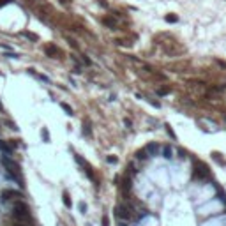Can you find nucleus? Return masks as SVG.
Masks as SVG:
<instances>
[{"label": "nucleus", "instance_id": "nucleus-8", "mask_svg": "<svg viewBox=\"0 0 226 226\" xmlns=\"http://www.w3.org/2000/svg\"><path fill=\"white\" fill-rule=\"evenodd\" d=\"M147 152H150V154H155L157 152V145L155 143H150V145H147V148H145Z\"/></svg>", "mask_w": 226, "mask_h": 226}, {"label": "nucleus", "instance_id": "nucleus-11", "mask_svg": "<svg viewBox=\"0 0 226 226\" xmlns=\"http://www.w3.org/2000/svg\"><path fill=\"white\" fill-rule=\"evenodd\" d=\"M83 132H87V136H90V134H92V132H90V125L85 124V122H83Z\"/></svg>", "mask_w": 226, "mask_h": 226}, {"label": "nucleus", "instance_id": "nucleus-5", "mask_svg": "<svg viewBox=\"0 0 226 226\" xmlns=\"http://www.w3.org/2000/svg\"><path fill=\"white\" fill-rule=\"evenodd\" d=\"M0 150H2L6 155H12V148H11L6 141H0Z\"/></svg>", "mask_w": 226, "mask_h": 226}, {"label": "nucleus", "instance_id": "nucleus-2", "mask_svg": "<svg viewBox=\"0 0 226 226\" xmlns=\"http://www.w3.org/2000/svg\"><path fill=\"white\" fill-rule=\"evenodd\" d=\"M12 214H14V217H16L18 221H27V219H30V209H28L27 203H23V201H16V203H14Z\"/></svg>", "mask_w": 226, "mask_h": 226}, {"label": "nucleus", "instance_id": "nucleus-7", "mask_svg": "<svg viewBox=\"0 0 226 226\" xmlns=\"http://www.w3.org/2000/svg\"><path fill=\"white\" fill-rule=\"evenodd\" d=\"M60 108L67 113V115H73V108L69 106V104H65V103H60Z\"/></svg>", "mask_w": 226, "mask_h": 226}, {"label": "nucleus", "instance_id": "nucleus-4", "mask_svg": "<svg viewBox=\"0 0 226 226\" xmlns=\"http://www.w3.org/2000/svg\"><path fill=\"white\" fill-rule=\"evenodd\" d=\"M117 216H119V217H122V219H129V216H131V214H129V210H127V209H124V207H120V205H119V207H117Z\"/></svg>", "mask_w": 226, "mask_h": 226}, {"label": "nucleus", "instance_id": "nucleus-13", "mask_svg": "<svg viewBox=\"0 0 226 226\" xmlns=\"http://www.w3.org/2000/svg\"><path fill=\"white\" fill-rule=\"evenodd\" d=\"M103 226H110V219H108V216H103Z\"/></svg>", "mask_w": 226, "mask_h": 226}, {"label": "nucleus", "instance_id": "nucleus-9", "mask_svg": "<svg viewBox=\"0 0 226 226\" xmlns=\"http://www.w3.org/2000/svg\"><path fill=\"white\" fill-rule=\"evenodd\" d=\"M41 134H42V136H44V141H50V132H48V129L46 127H42V131H41Z\"/></svg>", "mask_w": 226, "mask_h": 226}, {"label": "nucleus", "instance_id": "nucleus-1", "mask_svg": "<svg viewBox=\"0 0 226 226\" xmlns=\"http://www.w3.org/2000/svg\"><path fill=\"white\" fill-rule=\"evenodd\" d=\"M0 161H2V166L7 170V173L16 180V182L19 184V186H23V177H21V171H19V166L11 159V157L9 155H4L2 157V159H0Z\"/></svg>", "mask_w": 226, "mask_h": 226}, {"label": "nucleus", "instance_id": "nucleus-10", "mask_svg": "<svg viewBox=\"0 0 226 226\" xmlns=\"http://www.w3.org/2000/svg\"><path fill=\"white\" fill-rule=\"evenodd\" d=\"M136 157H138V159H147V150H138V154H136Z\"/></svg>", "mask_w": 226, "mask_h": 226}, {"label": "nucleus", "instance_id": "nucleus-15", "mask_svg": "<svg viewBox=\"0 0 226 226\" xmlns=\"http://www.w3.org/2000/svg\"><path fill=\"white\" fill-rule=\"evenodd\" d=\"M108 163H117V157H108Z\"/></svg>", "mask_w": 226, "mask_h": 226}, {"label": "nucleus", "instance_id": "nucleus-14", "mask_svg": "<svg viewBox=\"0 0 226 226\" xmlns=\"http://www.w3.org/2000/svg\"><path fill=\"white\" fill-rule=\"evenodd\" d=\"M80 210H81V214H85V212H87V205H85L83 201L80 203Z\"/></svg>", "mask_w": 226, "mask_h": 226}, {"label": "nucleus", "instance_id": "nucleus-3", "mask_svg": "<svg viewBox=\"0 0 226 226\" xmlns=\"http://www.w3.org/2000/svg\"><path fill=\"white\" fill-rule=\"evenodd\" d=\"M2 198H4V200H9V198H12V200L19 201L21 194H19V193H14V191H4V193H2Z\"/></svg>", "mask_w": 226, "mask_h": 226}, {"label": "nucleus", "instance_id": "nucleus-17", "mask_svg": "<svg viewBox=\"0 0 226 226\" xmlns=\"http://www.w3.org/2000/svg\"><path fill=\"white\" fill-rule=\"evenodd\" d=\"M19 226H25V224H19Z\"/></svg>", "mask_w": 226, "mask_h": 226}, {"label": "nucleus", "instance_id": "nucleus-16", "mask_svg": "<svg viewBox=\"0 0 226 226\" xmlns=\"http://www.w3.org/2000/svg\"><path fill=\"white\" fill-rule=\"evenodd\" d=\"M166 19H168V21H177V18H175V16H168Z\"/></svg>", "mask_w": 226, "mask_h": 226}, {"label": "nucleus", "instance_id": "nucleus-6", "mask_svg": "<svg viewBox=\"0 0 226 226\" xmlns=\"http://www.w3.org/2000/svg\"><path fill=\"white\" fill-rule=\"evenodd\" d=\"M64 205L67 207V209H71V205H73V203H71V200H69V193H67V191H64Z\"/></svg>", "mask_w": 226, "mask_h": 226}, {"label": "nucleus", "instance_id": "nucleus-12", "mask_svg": "<svg viewBox=\"0 0 226 226\" xmlns=\"http://www.w3.org/2000/svg\"><path fill=\"white\" fill-rule=\"evenodd\" d=\"M164 157H166V159H170V157H171V148H170V147H164Z\"/></svg>", "mask_w": 226, "mask_h": 226}]
</instances>
